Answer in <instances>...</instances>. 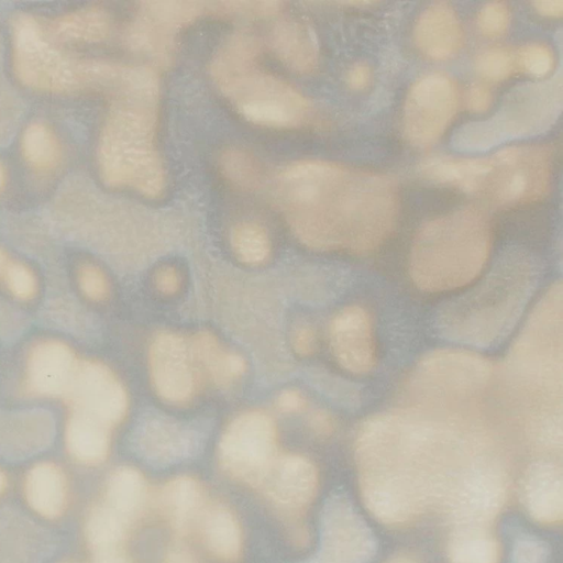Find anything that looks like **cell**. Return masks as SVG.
Wrapping results in <instances>:
<instances>
[{
    "label": "cell",
    "instance_id": "1",
    "mask_svg": "<svg viewBox=\"0 0 563 563\" xmlns=\"http://www.w3.org/2000/svg\"><path fill=\"white\" fill-rule=\"evenodd\" d=\"M487 455V441L481 434L413 411L371 416L355 438L364 501L389 525L411 520L437 497L444 496L445 505Z\"/></svg>",
    "mask_w": 563,
    "mask_h": 563
},
{
    "label": "cell",
    "instance_id": "2",
    "mask_svg": "<svg viewBox=\"0 0 563 563\" xmlns=\"http://www.w3.org/2000/svg\"><path fill=\"white\" fill-rule=\"evenodd\" d=\"M277 198L306 245L360 255L385 242L398 212L393 177L322 159L287 166L277 179Z\"/></svg>",
    "mask_w": 563,
    "mask_h": 563
},
{
    "label": "cell",
    "instance_id": "3",
    "mask_svg": "<svg viewBox=\"0 0 563 563\" xmlns=\"http://www.w3.org/2000/svg\"><path fill=\"white\" fill-rule=\"evenodd\" d=\"M537 271L527 252L507 251L481 284L440 309L435 320L439 331L474 346L500 342L520 318L533 291Z\"/></svg>",
    "mask_w": 563,
    "mask_h": 563
},
{
    "label": "cell",
    "instance_id": "4",
    "mask_svg": "<svg viewBox=\"0 0 563 563\" xmlns=\"http://www.w3.org/2000/svg\"><path fill=\"white\" fill-rule=\"evenodd\" d=\"M492 247L487 214L465 206L427 221L418 230L409 254V275L428 292L455 290L483 272Z\"/></svg>",
    "mask_w": 563,
    "mask_h": 563
},
{
    "label": "cell",
    "instance_id": "5",
    "mask_svg": "<svg viewBox=\"0 0 563 563\" xmlns=\"http://www.w3.org/2000/svg\"><path fill=\"white\" fill-rule=\"evenodd\" d=\"M156 104L118 100L98 143V164L103 181L131 187L143 196L162 194L165 176L155 147Z\"/></svg>",
    "mask_w": 563,
    "mask_h": 563
},
{
    "label": "cell",
    "instance_id": "6",
    "mask_svg": "<svg viewBox=\"0 0 563 563\" xmlns=\"http://www.w3.org/2000/svg\"><path fill=\"white\" fill-rule=\"evenodd\" d=\"M562 104L563 80L559 70L548 79L512 88L492 117L456 130L452 145L460 151L479 152L542 134L556 122Z\"/></svg>",
    "mask_w": 563,
    "mask_h": 563
},
{
    "label": "cell",
    "instance_id": "7",
    "mask_svg": "<svg viewBox=\"0 0 563 563\" xmlns=\"http://www.w3.org/2000/svg\"><path fill=\"white\" fill-rule=\"evenodd\" d=\"M509 374L529 395L555 406L562 398V286L555 283L532 311L508 355Z\"/></svg>",
    "mask_w": 563,
    "mask_h": 563
},
{
    "label": "cell",
    "instance_id": "8",
    "mask_svg": "<svg viewBox=\"0 0 563 563\" xmlns=\"http://www.w3.org/2000/svg\"><path fill=\"white\" fill-rule=\"evenodd\" d=\"M485 158L474 195L508 208L537 201L548 192L552 164L549 146H511Z\"/></svg>",
    "mask_w": 563,
    "mask_h": 563
},
{
    "label": "cell",
    "instance_id": "9",
    "mask_svg": "<svg viewBox=\"0 0 563 563\" xmlns=\"http://www.w3.org/2000/svg\"><path fill=\"white\" fill-rule=\"evenodd\" d=\"M13 68L22 84L45 91L70 90L90 79V62H74L63 55L27 14L13 22Z\"/></svg>",
    "mask_w": 563,
    "mask_h": 563
},
{
    "label": "cell",
    "instance_id": "10",
    "mask_svg": "<svg viewBox=\"0 0 563 563\" xmlns=\"http://www.w3.org/2000/svg\"><path fill=\"white\" fill-rule=\"evenodd\" d=\"M278 456L275 422L258 410L246 411L232 420L218 450L220 466L230 477L256 487Z\"/></svg>",
    "mask_w": 563,
    "mask_h": 563
},
{
    "label": "cell",
    "instance_id": "11",
    "mask_svg": "<svg viewBox=\"0 0 563 563\" xmlns=\"http://www.w3.org/2000/svg\"><path fill=\"white\" fill-rule=\"evenodd\" d=\"M250 122L294 128L308 117V100L284 80L256 68L220 89Z\"/></svg>",
    "mask_w": 563,
    "mask_h": 563
},
{
    "label": "cell",
    "instance_id": "12",
    "mask_svg": "<svg viewBox=\"0 0 563 563\" xmlns=\"http://www.w3.org/2000/svg\"><path fill=\"white\" fill-rule=\"evenodd\" d=\"M493 374V364L481 354L438 349L424 354L416 364L412 384L420 391L463 400L485 391Z\"/></svg>",
    "mask_w": 563,
    "mask_h": 563
},
{
    "label": "cell",
    "instance_id": "13",
    "mask_svg": "<svg viewBox=\"0 0 563 563\" xmlns=\"http://www.w3.org/2000/svg\"><path fill=\"white\" fill-rule=\"evenodd\" d=\"M459 104L455 81L446 74L430 73L410 87L404 107V132L415 146L434 144L453 120Z\"/></svg>",
    "mask_w": 563,
    "mask_h": 563
},
{
    "label": "cell",
    "instance_id": "14",
    "mask_svg": "<svg viewBox=\"0 0 563 563\" xmlns=\"http://www.w3.org/2000/svg\"><path fill=\"white\" fill-rule=\"evenodd\" d=\"M376 550L366 522L343 494H332L320 518L318 563H367Z\"/></svg>",
    "mask_w": 563,
    "mask_h": 563
},
{
    "label": "cell",
    "instance_id": "15",
    "mask_svg": "<svg viewBox=\"0 0 563 563\" xmlns=\"http://www.w3.org/2000/svg\"><path fill=\"white\" fill-rule=\"evenodd\" d=\"M506 495L499 464L488 456L475 465L446 501L445 511L456 528H483L495 518Z\"/></svg>",
    "mask_w": 563,
    "mask_h": 563
},
{
    "label": "cell",
    "instance_id": "16",
    "mask_svg": "<svg viewBox=\"0 0 563 563\" xmlns=\"http://www.w3.org/2000/svg\"><path fill=\"white\" fill-rule=\"evenodd\" d=\"M258 487L274 508L294 525V537L305 538L299 522L317 493L318 473L313 463L298 454L279 455Z\"/></svg>",
    "mask_w": 563,
    "mask_h": 563
},
{
    "label": "cell",
    "instance_id": "17",
    "mask_svg": "<svg viewBox=\"0 0 563 563\" xmlns=\"http://www.w3.org/2000/svg\"><path fill=\"white\" fill-rule=\"evenodd\" d=\"M65 399L73 411L87 415L112 428L125 416L128 396L117 376L96 361H80Z\"/></svg>",
    "mask_w": 563,
    "mask_h": 563
},
{
    "label": "cell",
    "instance_id": "18",
    "mask_svg": "<svg viewBox=\"0 0 563 563\" xmlns=\"http://www.w3.org/2000/svg\"><path fill=\"white\" fill-rule=\"evenodd\" d=\"M148 363L153 386L162 399L183 404L191 398L195 365L184 338L170 332L157 334L150 346Z\"/></svg>",
    "mask_w": 563,
    "mask_h": 563
},
{
    "label": "cell",
    "instance_id": "19",
    "mask_svg": "<svg viewBox=\"0 0 563 563\" xmlns=\"http://www.w3.org/2000/svg\"><path fill=\"white\" fill-rule=\"evenodd\" d=\"M330 344L338 363L352 374H367L376 365L372 320L361 306H347L334 316L330 323Z\"/></svg>",
    "mask_w": 563,
    "mask_h": 563
},
{
    "label": "cell",
    "instance_id": "20",
    "mask_svg": "<svg viewBox=\"0 0 563 563\" xmlns=\"http://www.w3.org/2000/svg\"><path fill=\"white\" fill-rule=\"evenodd\" d=\"M79 360L58 340L37 342L26 362V386L37 396L66 397L75 378Z\"/></svg>",
    "mask_w": 563,
    "mask_h": 563
},
{
    "label": "cell",
    "instance_id": "21",
    "mask_svg": "<svg viewBox=\"0 0 563 563\" xmlns=\"http://www.w3.org/2000/svg\"><path fill=\"white\" fill-rule=\"evenodd\" d=\"M199 446L197 434L179 422L152 417L139 428L135 437L137 453L151 464L169 465L194 455Z\"/></svg>",
    "mask_w": 563,
    "mask_h": 563
},
{
    "label": "cell",
    "instance_id": "22",
    "mask_svg": "<svg viewBox=\"0 0 563 563\" xmlns=\"http://www.w3.org/2000/svg\"><path fill=\"white\" fill-rule=\"evenodd\" d=\"M419 51L434 60L455 56L464 43V32L454 8L444 1L433 2L419 15L413 30Z\"/></svg>",
    "mask_w": 563,
    "mask_h": 563
},
{
    "label": "cell",
    "instance_id": "23",
    "mask_svg": "<svg viewBox=\"0 0 563 563\" xmlns=\"http://www.w3.org/2000/svg\"><path fill=\"white\" fill-rule=\"evenodd\" d=\"M522 498L533 519L545 525L560 522L563 514L561 467L550 461L530 465L522 482Z\"/></svg>",
    "mask_w": 563,
    "mask_h": 563
},
{
    "label": "cell",
    "instance_id": "24",
    "mask_svg": "<svg viewBox=\"0 0 563 563\" xmlns=\"http://www.w3.org/2000/svg\"><path fill=\"white\" fill-rule=\"evenodd\" d=\"M23 493L30 508L40 516L55 519L68 503V484L63 470L52 462L33 465L24 481Z\"/></svg>",
    "mask_w": 563,
    "mask_h": 563
},
{
    "label": "cell",
    "instance_id": "25",
    "mask_svg": "<svg viewBox=\"0 0 563 563\" xmlns=\"http://www.w3.org/2000/svg\"><path fill=\"white\" fill-rule=\"evenodd\" d=\"M277 57L297 73H311L319 62V46L314 32L307 24L285 20L278 22L271 35Z\"/></svg>",
    "mask_w": 563,
    "mask_h": 563
},
{
    "label": "cell",
    "instance_id": "26",
    "mask_svg": "<svg viewBox=\"0 0 563 563\" xmlns=\"http://www.w3.org/2000/svg\"><path fill=\"white\" fill-rule=\"evenodd\" d=\"M163 516L179 536L187 534L201 515L203 493L190 476H178L163 487L159 495Z\"/></svg>",
    "mask_w": 563,
    "mask_h": 563
},
{
    "label": "cell",
    "instance_id": "27",
    "mask_svg": "<svg viewBox=\"0 0 563 563\" xmlns=\"http://www.w3.org/2000/svg\"><path fill=\"white\" fill-rule=\"evenodd\" d=\"M201 537L208 551L219 561L236 563L241 559L243 539L239 520L221 504L201 514Z\"/></svg>",
    "mask_w": 563,
    "mask_h": 563
},
{
    "label": "cell",
    "instance_id": "28",
    "mask_svg": "<svg viewBox=\"0 0 563 563\" xmlns=\"http://www.w3.org/2000/svg\"><path fill=\"white\" fill-rule=\"evenodd\" d=\"M110 429L87 415L71 411L65 431L68 453L86 465L102 463L110 449Z\"/></svg>",
    "mask_w": 563,
    "mask_h": 563
},
{
    "label": "cell",
    "instance_id": "29",
    "mask_svg": "<svg viewBox=\"0 0 563 563\" xmlns=\"http://www.w3.org/2000/svg\"><path fill=\"white\" fill-rule=\"evenodd\" d=\"M102 503L133 526L142 517L147 503L143 475L131 466L114 470L107 481Z\"/></svg>",
    "mask_w": 563,
    "mask_h": 563
},
{
    "label": "cell",
    "instance_id": "30",
    "mask_svg": "<svg viewBox=\"0 0 563 563\" xmlns=\"http://www.w3.org/2000/svg\"><path fill=\"white\" fill-rule=\"evenodd\" d=\"M260 52L261 44L252 33L239 32L231 35L217 51L210 66L211 76L219 89L256 68Z\"/></svg>",
    "mask_w": 563,
    "mask_h": 563
},
{
    "label": "cell",
    "instance_id": "31",
    "mask_svg": "<svg viewBox=\"0 0 563 563\" xmlns=\"http://www.w3.org/2000/svg\"><path fill=\"white\" fill-rule=\"evenodd\" d=\"M190 350L194 362L218 385H230L245 372L244 358L235 352L224 350L210 332L196 334Z\"/></svg>",
    "mask_w": 563,
    "mask_h": 563
},
{
    "label": "cell",
    "instance_id": "32",
    "mask_svg": "<svg viewBox=\"0 0 563 563\" xmlns=\"http://www.w3.org/2000/svg\"><path fill=\"white\" fill-rule=\"evenodd\" d=\"M110 18L100 8H87L55 19L51 31L60 41L97 43L110 33Z\"/></svg>",
    "mask_w": 563,
    "mask_h": 563
},
{
    "label": "cell",
    "instance_id": "33",
    "mask_svg": "<svg viewBox=\"0 0 563 563\" xmlns=\"http://www.w3.org/2000/svg\"><path fill=\"white\" fill-rule=\"evenodd\" d=\"M133 526L103 503L89 511L85 522V538L96 553L118 551Z\"/></svg>",
    "mask_w": 563,
    "mask_h": 563
},
{
    "label": "cell",
    "instance_id": "34",
    "mask_svg": "<svg viewBox=\"0 0 563 563\" xmlns=\"http://www.w3.org/2000/svg\"><path fill=\"white\" fill-rule=\"evenodd\" d=\"M175 35L136 13L125 32V43L139 53L146 54L161 64H168L175 51Z\"/></svg>",
    "mask_w": 563,
    "mask_h": 563
},
{
    "label": "cell",
    "instance_id": "35",
    "mask_svg": "<svg viewBox=\"0 0 563 563\" xmlns=\"http://www.w3.org/2000/svg\"><path fill=\"white\" fill-rule=\"evenodd\" d=\"M451 563H498L499 549L482 528H459L448 547Z\"/></svg>",
    "mask_w": 563,
    "mask_h": 563
},
{
    "label": "cell",
    "instance_id": "36",
    "mask_svg": "<svg viewBox=\"0 0 563 563\" xmlns=\"http://www.w3.org/2000/svg\"><path fill=\"white\" fill-rule=\"evenodd\" d=\"M206 3L184 0L143 1L137 13L155 25L176 34L179 29L197 19Z\"/></svg>",
    "mask_w": 563,
    "mask_h": 563
},
{
    "label": "cell",
    "instance_id": "37",
    "mask_svg": "<svg viewBox=\"0 0 563 563\" xmlns=\"http://www.w3.org/2000/svg\"><path fill=\"white\" fill-rule=\"evenodd\" d=\"M22 153L38 170H49L60 159V146L54 134L42 123L30 124L22 136Z\"/></svg>",
    "mask_w": 563,
    "mask_h": 563
},
{
    "label": "cell",
    "instance_id": "38",
    "mask_svg": "<svg viewBox=\"0 0 563 563\" xmlns=\"http://www.w3.org/2000/svg\"><path fill=\"white\" fill-rule=\"evenodd\" d=\"M220 168L230 183L244 190L258 188L263 180L260 163L244 150L223 151L220 156Z\"/></svg>",
    "mask_w": 563,
    "mask_h": 563
},
{
    "label": "cell",
    "instance_id": "39",
    "mask_svg": "<svg viewBox=\"0 0 563 563\" xmlns=\"http://www.w3.org/2000/svg\"><path fill=\"white\" fill-rule=\"evenodd\" d=\"M231 244L236 256L247 264L264 262L271 250L266 231L254 222L236 224L231 232Z\"/></svg>",
    "mask_w": 563,
    "mask_h": 563
},
{
    "label": "cell",
    "instance_id": "40",
    "mask_svg": "<svg viewBox=\"0 0 563 563\" xmlns=\"http://www.w3.org/2000/svg\"><path fill=\"white\" fill-rule=\"evenodd\" d=\"M518 67L517 54L507 47H489L475 58V69L485 79L501 81Z\"/></svg>",
    "mask_w": 563,
    "mask_h": 563
},
{
    "label": "cell",
    "instance_id": "41",
    "mask_svg": "<svg viewBox=\"0 0 563 563\" xmlns=\"http://www.w3.org/2000/svg\"><path fill=\"white\" fill-rule=\"evenodd\" d=\"M518 66L529 75L543 78L554 66L552 49L542 43H529L517 54Z\"/></svg>",
    "mask_w": 563,
    "mask_h": 563
},
{
    "label": "cell",
    "instance_id": "42",
    "mask_svg": "<svg viewBox=\"0 0 563 563\" xmlns=\"http://www.w3.org/2000/svg\"><path fill=\"white\" fill-rule=\"evenodd\" d=\"M509 22V8L501 1L486 3L477 14V26L481 33L490 38L504 35Z\"/></svg>",
    "mask_w": 563,
    "mask_h": 563
},
{
    "label": "cell",
    "instance_id": "43",
    "mask_svg": "<svg viewBox=\"0 0 563 563\" xmlns=\"http://www.w3.org/2000/svg\"><path fill=\"white\" fill-rule=\"evenodd\" d=\"M218 13L236 16H269L282 10L280 1H221L213 3Z\"/></svg>",
    "mask_w": 563,
    "mask_h": 563
},
{
    "label": "cell",
    "instance_id": "44",
    "mask_svg": "<svg viewBox=\"0 0 563 563\" xmlns=\"http://www.w3.org/2000/svg\"><path fill=\"white\" fill-rule=\"evenodd\" d=\"M4 279L10 291L21 300H30L36 294V279L24 264L13 262L4 267Z\"/></svg>",
    "mask_w": 563,
    "mask_h": 563
},
{
    "label": "cell",
    "instance_id": "45",
    "mask_svg": "<svg viewBox=\"0 0 563 563\" xmlns=\"http://www.w3.org/2000/svg\"><path fill=\"white\" fill-rule=\"evenodd\" d=\"M549 550L547 544L532 536L519 537L512 548L509 563H547Z\"/></svg>",
    "mask_w": 563,
    "mask_h": 563
},
{
    "label": "cell",
    "instance_id": "46",
    "mask_svg": "<svg viewBox=\"0 0 563 563\" xmlns=\"http://www.w3.org/2000/svg\"><path fill=\"white\" fill-rule=\"evenodd\" d=\"M79 285L90 299L100 301L109 294V284L103 272L95 265H84L79 269Z\"/></svg>",
    "mask_w": 563,
    "mask_h": 563
},
{
    "label": "cell",
    "instance_id": "47",
    "mask_svg": "<svg viewBox=\"0 0 563 563\" xmlns=\"http://www.w3.org/2000/svg\"><path fill=\"white\" fill-rule=\"evenodd\" d=\"M493 101L490 89L484 84H473L466 95L467 108L477 113L485 112L489 109Z\"/></svg>",
    "mask_w": 563,
    "mask_h": 563
},
{
    "label": "cell",
    "instance_id": "48",
    "mask_svg": "<svg viewBox=\"0 0 563 563\" xmlns=\"http://www.w3.org/2000/svg\"><path fill=\"white\" fill-rule=\"evenodd\" d=\"M372 70L364 62H358L352 65L346 74V82L353 90L365 89L371 81Z\"/></svg>",
    "mask_w": 563,
    "mask_h": 563
},
{
    "label": "cell",
    "instance_id": "49",
    "mask_svg": "<svg viewBox=\"0 0 563 563\" xmlns=\"http://www.w3.org/2000/svg\"><path fill=\"white\" fill-rule=\"evenodd\" d=\"M294 347L300 355H310L316 349V334L311 327H299L294 335Z\"/></svg>",
    "mask_w": 563,
    "mask_h": 563
},
{
    "label": "cell",
    "instance_id": "50",
    "mask_svg": "<svg viewBox=\"0 0 563 563\" xmlns=\"http://www.w3.org/2000/svg\"><path fill=\"white\" fill-rule=\"evenodd\" d=\"M276 404L284 412H297L305 408L306 400L298 390L286 389L278 395Z\"/></svg>",
    "mask_w": 563,
    "mask_h": 563
},
{
    "label": "cell",
    "instance_id": "51",
    "mask_svg": "<svg viewBox=\"0 0 563 563\" xmlns=\"http://www.w3.org/2000/svg\"><path fill=\"white\" fill-rule=\"evenodd\" d=\"M156 287L164 294H174L179 287V278L175 268L163 267L155 275Z\"/></svg>",
    "mask_w": 563,
    "mask_h": 563
},
{
    "label": "cell",
    "instance_id": "52",
    "mask_svg": "<svg viewBox=\"0 0 563 563\" xmlns=\"http://www.w3.org/2000/svg\"><path fill=\"white\" fill-rule=\"evenodd\" d=\"M309 426L319 435L332 433L334 423L332 417L324 410H316L309 417Z\"/></svg>",
    "mask_w": 563,
    "mask_h": 563
},
{
    "label": "cell",
    "instance_id": "53",
    "mask_svg": "<svg viewBox=\"0 0 563 563\" xmlns=\"http://www.w3.org/2000/svg\"><path fill=\"white\" fill-rule=\"evenodd\" d=\"M532 5L543 16L558 18L563 13V2L561 0L534 1Z\"/></svg>",
    "mask_w": 563,
    "mask_h": 563
},
{
    "label": "cell",
    "instance_id": "54",
    "mask_svg": "<svg viewBox=\"0 0 563 563\" xmlns=\"http://www.w3.org/2000/svg\"><path fill=\"white\" fill-rule=\"evenodd\" d=\"M164 563H198L195 555L184 545H174L165 556Z\"/></svg>",
    "mask_w": 563,
    "mask_h": 563
},
{
    "label": "cell",
    "instance_id": "55",
    "mask_svg": "<svg viewBox=\"0 0 563 563\" xmlns=\"http://www.w3.org/2000/svg\"><path fill=\"white\" fill-rule=\"evenodd\" d=\"M93 563H132L120 550L97 553Z\"/></svg>",
    "mask_w": 563,
    "mask_h": 563
},
{
    "label": "cell",
    "instance_id": "56",
    "mask_svg": "<svg viewBox=\"0 0 563 563\" xmlns=\"http://www.w3.org/2000/svg\"><path fill=\"white\" fill-rule=\"evenodd\" d=\"M7 483H8L7 475H5V473L0 468V496L2 495V493L4 492V489H5V487H7Z\"/></svg>",
    "mask_w": 563,
    "mask_h": 563
},
{
    "label": "cell",
    "instance_id": "57",
    "mask_svg": "<svg viewBox=\"0 0 563 563\" xmlns=\"http://www.w3.org/2000/svg\"><path fill=\"white\" fill-rule=\"evenodd\" d=\"M391 563H413V562L408 559H397V560L393 561Z\"/></svg>",
    "mask_w": 563,
    "mask_h": 563
},
{
    "label": "cell",
    "instance_id": "58",
    "mask_svg": "<svg viewBox=\"0 0 563 563\" xmlns=\"http://www.w3.org/2000/svg\"><path fill=\"white\" fill-rule=\"evenodd\" d=\"M3 267H4V255L0 251V272L2 271Z\"/></svg>",
    "mask_w": 563,
    "mask_h": 563
},
{
    "label": "cell",
    "instance_id": "59",
    "mask_svg": "<svg viewBox=\"0 0 563 563\" xmlns=\"http://www.w3.org/2000/svg\"><path fill=\"white\" fill-rule=\"evenodd\" d=\"M305 563H318L314 559H312L311 561H308V562H305Z\"/></svg>",
    "mask_w": 563,
    "mask_h": 563
}]
</instances>
